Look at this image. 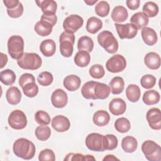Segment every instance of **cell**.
Segmentation results:
<instances>
[{"instance_id":"cell-1","label":"cell","mask_w":161,"mask_h":161,"mask_svg":"<svg viewBox=\"0 0 161 161\" xmlns=\"http://www.w3.org/2000/svg\"><path fill=\"white\" fill-rule=\"evenodd\" d=\"M13 150L16 156L25 160H30L33 158L36 152L34 143L25 138L16 140L13 143Z\"/></svg>"},{"instance_id":"cell-2","label":"cell","mask_w":161,"mask_h":161,"mask_svg":"<svg viewBox=\"0 0 161 161\" xmlns=\"http://www.w3.org/2000/svg\"><path fill=\"white\" fill-rule=\"evenodd\" d=\"M99 44L109 53H114L118 49V42L113 34L109 31H103L97 37Z\"/></svg>"},{"instance_id":"cell-3","label":"cell","mask_w":161,"mask_h":161,"mask_svg":"<svg viewBox=\"0 0 161 161\" xmlns=\"http://www.w3.org/2000/svg\"><path fill=\"white\" fill-rule=\"evenodd\" d=\"M19 67L25 70H36L42 64V58L36 53H24L22 57L17 60Z\"/></svg>"},{"instance_id":"cell-4","label":"cell","mask_w":161,"mask_h":161,"mask_svg":"<svg viewBox=\"0 0 161 161\" xmlns=\"http://www.w3.org/2000/svg\"><path fill=\"white\" fill-rule=\"evenodd\" d=\"M8 51L12 58L17 60L19 59L24 53L23 38L19 35L11 36L8 41Z\"/></svg>"},{"instance_id":"cell-5","label":"cell","mask_w":161,"mask_h":161,"mask_svg":"<svg viewBox=\"0 0 161 161\" xmlns=\"http://www.w3.org/2000/svg\"><path fill=\"white\" fill-rule=\"evenodd\" d=\"M60 52L64 57H70L74 51V44L75 42V36L74 33H70L65 31H63L59 37Z\"/></svg>"},{"instance_id":"cell-6","label":"cell","mask_w":161,"mask_h":161,"mask_svg":"<svg viewBox=\"0 0 161 161\" xmlns=\"http://www.w3.org/2000/svg\"><path fill=\"white\" fill-rule=\"evenodd\" d=\"M142 151L150 161L161 160V148L152 140H146L142 145Z\"/></svg>"},{"instance_id":"cell-7","label":"cell","mask_w":161,"mask_h":161,"mask_svg":"<svg viewBox=\"0 0 161 161\" xmlns=\"http://www.w3.org/2000/svg\"><path fill=\"white\" fill-rule=\"evenodd\" d=\"M8 122L12 128L14 130H22L27 125V118L22 111L16 109L10 113Z\"/></svg>"},{"instance_id":"cell-8","label":"cell","mask_w":161,"mask_h":161,"mask_svg":"<svg viewBox=\"0 0 161 161\" xmlns=\"http://www.w3.org/2000/svg\"><path fill=\"white\" fill-rule=\"evenodd\" d=\"M104 135L97 133L89 134L86 138V145L88 149L94 152H104L105 150L103 143Z\"/></svg>"},{"instance_id":"cell-9","label":"cell","mask_w":161,"mask_h":161,"mask_svg":"<svg viewBox=\"0 0 161 161\" xmlns=\"http://www.w3.org/2000/svg\"><path fill=\"white\" fill-rule=\"evenodd\" d=\"M126 66V61L125 57L120 54H116L109 58L106 64L107 70L112 73H118L123 71Z\"/></svg>"},{"instance_id":"cell-10","label":"cell","mask_w":161,"mask_h":161,"mask_svg":"<svg viewBox=\"0 0 161 161\" xmlns=\"http://www.w3.org/2000/svg\"><path fill=\"white\" fill-rule=\"evenodd\" d=\"M84 23L83 18L77 14H71L67 16L63 22V28L65 31L74 33L82 27Z\"/></svg>"},{"instance_id":"cell-11","label":"cell","mask_w":161,"mask_h":161,"mask_svg":"<svg viewBox=\"0 0 161 161\" xmlns=\"http://www.w3.org/2000/svg\"><path fill=\"white\" fill-rule=\"evenodd\" d=\"M115 28L119 37L121 39L133 38L138 33V29L131 23H115Z\"/></svg>"},{"instance_id":"cell-12","label":"cell","mask_w":161,"mask_h":161,"mask_svg":"<svg viewBox=\"0 0 161 161\" xmlns=\"http://www.w3.org/2000/svg\"><path fill=\"white\" fill-rule=\"evenodd\" d=\"M146 117L152 129L156 130L161 129V113L158 108H153L150 109L147 113Z\"/></svg>"},{"instance_id":"cell-13","label":"cell","mask_w":161,"mask_h":161,"mask_svg":"<svg viewBox=\"0 0 161 161\" xmlns=\"http://www.w3.org/2000/svg\"><path fill=\"white\" fill-rule=\"evenodd\" d=\"M51 101L54 107L62 108L67 104V94L63 89H57L53 92L51 96Z\"/></svg>"},{"instance_id":"cell-14","label":"cell","mask_w":161,"mask_h":161,"mask_svg":"<svg viewBox=\"0 0 161 161\" xmlns=\"http://www.w3.org/2000/svg\"><path fill=\"white\" fill-rule=\"evenodd\" d=\"M70 126L69 119L63 115L55 116L52 120V126L57 132H65Z\"/></svg>"},{"instance_id":"cell-15","label":"cell","mask_w":161,"mask_h":161,"mask_svg":"<svg viewBox=\"0 0 161 161\" xmlns=\"http://www.w3.org/2000/svg\"><path fill=\"white\" fill-rule=\"evenodd\" d=\"M126 109L125 101L121 98H114L109 104V109L110 112L116 116L123 114Z\"/></svg>"},{"instance_id":"cell-16","label":"cell","mask_w":161,"mask_h":161,"mask_svg":"<svg viewBox=\"0 0 161 161\" xmlns=\"http://www.w3.org/2000/svg\"><path fill=\"white\" fill-rule=\"evenodd\" d=\"M144 63L150 69L157 70L160 67V55L153 52H148L144 57Z\"/></svg>"},{"instance_id":"cell-17","label":"cell","mask_w":161,"mask_h":161,"mask_svg":"<svg viewBox=\"0 0 161 161\" xmlns=\"http://www.w3.org/2000/svg\"><path fill=\"white\" fill-rule=\"evenodd\" d=\"M142 37L144 43L149 46L155 45L158 40L155 31L150 27H143L142 30Z\"/></svg>"},{"instance_id":"cell-18","label":"cell","mask_w":161,"mask_h":161,"mask_svg":"<svg viewBox=\"0 0 161 161\" xmlns=\"http://www.w3.org/2000/svg\"><path fill=\"white\" fill-rule=\"evenodd\" d=\"M81 80L79 77L76 75H69L64 79L63 84L64 87L69 91L77 90L80 86Z\"/></svg>"},{"instance_id":"cell-19","label":"cell","mask_w":161,"mask_h":161,"mask_svg":"<svg viewBox=\"0 0 161 161\" xmlns=\"http://www.w3.org/2000/svg\"><path fill=\"white\" fill-rule=\"evenodd\" d=\"M6 97L9 104L11 105H16L20 102L21 99V91L17 87L11 86L7 90Z\"/></svg>"},{"instance_id":"cell-20","label":"cell","mask_w":161,"mask_h":161,"mask_svg":"<svg viewBox=\"0 0 161 161\" xmlns=\"http://www.w3.org/2000/svg\"><path fill=\"white\" fill-rule=\"evenodd\" d=\"M128 16L127 9L123 6H117L114 7L111 12V18L116 23L124 22Z\"/></svg>"},{"instance_id":"cell-21","label":"cell","mask_w":161,"mask_h":161,"mask_svg":"<svg viewBox=\"0 0 161 161\" xmlns=\"http://www.w3.org/2000/svg\"><path fill=\"white\" fill-rule=\"evenodd\" d=\"M40 50L44 56L51 57L55 52L56 44L52 39L45 40L40 43Z\"/></svg>"},{"instance_id":"cell-22","label":"cell","mask_w":161,"mask_h":161,"mask_svg":"<svg viewBox=\"0 0 161 161\" xmlns=\"http://www.w3.org/2000/svg\"><path fill=\"white\" fill-rule=\"evenodd\" d=\"M148 21V18L142 12L135 13L130 19V23L133 25L138 30L147 26Z\"/></svg>"},{"instance_id":"cell-23","label":"cell","mask_w":161,"mask_h":161,"mask_svg":"<svg viewBox=\"0 0 161 161\" xmlns=\"http://www.w3.org/2000/svg\"><path fill=\"white\" fill-rule=\"evenodd\" d=\"M110 120L109 113L104 110H98L94 113L92 118L93 123L98 126H104L108 124Z\"/></svg>"},{"instance_id":"cell-24","label":"cell","mask_w":161,"mask_h":161,"mask_svg":"<svg viewBox=\"0 0 161 161\" xmlns=\"http://www.w3.org/2000/svg\"><path fill=\"white\" fill-rule=\"evenodd\" d=\"M36 3L41 8L43 13L55 14V12L57 8V4L55 1H53V0L36 1Z\"/></svg>"},{"instance_id":"cell-25","label":"cell","mask_w":161,"mask_h":161,"mask_svg":"<svg viewBox=\"0 0 161 161\" xmlns=\"http://www.w3.org/2000/svg\"><path fill=\"white\" fill-rule=\"evenodd\" d=\"M138 147L136 139L131 136H126L122 139L121 147L123 150L127 153L134 152Z\"/></svg>"},{"instance_id":"cell-26","label":"cell","mask_w":161,"mask_h":161,"mask_svg":"<svg viewBox=\"0 0 161 161\" xmlns=\"http://www.w3.org/2000/svg\"><path fill=\"white\" fill-rule=\"evenodd\" d=\"M94 91L96 99H104L109 96L111 89L109 86H108L106 84L97 82L94 87Z\"/></svg>"},{"instance_id":"cell-27","label":"cell","mask_w":161,"mask_h":161,"mask_svg":"<svg viewBox=\"0 0 161 161\" xmlns=\"http://www.w3.org/2000/svg\"><path fill=\"white\" fill-rule=\"evenodd\" d=\"M52 28L53 26L50 24L41 19L38 21L34 26V30L36 33L42 36L49 35L52 31Z\"/></svg>"},{"instance_id":"cell-28","label":"cell","mask_w":161,"mask_h":161,"mask_svg":"<svg viewBox=\"0 0 161 161\" xmlns=\"http://www.w3.org/2000/svg\"><path fill=\"white\" fill-rule=\"evenodd\" d=\"M97 82L91 80L86 82L81 88V94L82 96L87 99L95 100L96 97L94 95V87Z\"/></svg>"},{"instance_id":"cell-29","label":"cell","mask_w":161,"mask_h":161,"mask_svg":"<svg viewBox=\"0 0 161 161\" xmlns=\"http://www.w3.org/2000/svg\"><path fill=\"white\" fill-rule=\"evenodd\" d=\"M91 56L89 52L84 50L79 51L76 53L74 60L75 65L80 67H85L90 62Z\"/></svg>"},{"instance_id":"cell-30","label":"cell","mask_w":161,"mask_h":161,"mask_svg":"<svg viewBox=\"0 0 161 161\" xmlns=\"http://www.w3.org/2000/svg\"><path fill=\"white\" fill-rule=\"evenodd\" d=\"M111 92L113 94H119L123 92L125 87V82L121 77L116 76L112 79L109 84Z\"/></svg>"},{"instance_id":"cell-31","label":"cell","mask_w":161,"mask_h":161,"mask_svg":"<svg viewBox=\"0 0 161 161\" xmlns=\"http://www.w3.org/2000/svg\"><path fill=\"white\" fill-rule=\"evenodd\" d=\"M160 94L155 90L152 89L147 91L143 95V101L147 105H153L160 101Z\"/></svg>"},{"instance_id":"cell-32","label":"cell","mask_w":161,"mask_h":161,"mask_svg":"<svg viewBox=\"0 0 161 161\" xmlns=\"http://www.w3.org/2000/svg\"><path fill=\"white\" fill-rule=\"evenodd\" d=\"M103 27L102 21L95 16L90 17L86 23V30L92 34L97 33Z\"/></svg>"},{"instance_id":"cell-33","label":"cell","mask_w":161,"mask_h":161,"mask_svg":"<svg viewBox=\"0 0 161 161\" xmlns=\"http://www.w3.org/2000/svg\"><path fill=\"white\" fill-rule=\"evenodd\" d=\"M141 95L140 87L136 84H130L126 89V96L128 99L132 102H137Z\"/></svg>"},{"instance_id":"cell-34","label":"cell","mask_w":161,"mask_h":161,"mask_svg":"<svg viewBox=\"0 0 161 161\" xmlns=\"http://www.w3.org/2000/svg\"><path fill=\"white\" fill-rule=\"evenodd\" d=\"M94 48V42L92 39L87 36H81L77 42V48L79 51L84 50L87 52H91Z\"/></svg>"},{"instance_id":"cell-35","label":"cell","mask_w":161,"mask_h":161,"mask_svg":"<svg viewBox=\"0 0 161 161\" xmlns=\"http://www.w3.org/2000/svg\"><path fill=\"white\" fill-rule=\"evenodd\" d=\"M16 80L15 73L10 69H5L0 73V80L6 86H11Z\"/></svg>"},{"instance_id":"cell-36","label":"cell","mask_w":161,"mask_h":161,"mask_svg":"<svg viewBox=\"0 0 161 161\" xmlns=\"http://www.w3.org/2000/svg\"><path fill=\"white\" fill-rule=\"evenodd\" d=\"M143 12L148 18L155 17L158 13V6L152 1L147 2L143 6Z\"/></svg>"},{"instance_id":"cell-37","label":"cell","mask_w":161,"mask_h":161,"mask_svg":"<svg viewBox=\"0 0 161 161\" xmlns=\"http://www.w3.org/2000/svg\"><path fill=\"white\" fill-rule=\"evenodd\" d=\"M114 128L119 133H126L131 128V124L130 121L124 117L117 119L114 122Z\"/></svg>"},{"instance_id":"cell-38","label":"cell","mask_w":161,"mask_h":161,"mask_svg":"<svg viewBox=\"0 0 161 161\" xmlns=\"http://www.w3.org/2000/svg\"><path fill=\"white\" fill-rule=\"evenodd\" d=\"M35 133L37 139L40 141H46L50 136L51 130L47 125H41L36 127Z\"/></svg>"},{"instance_id":"cell-39","label":"cell","mask_w":161,"mask_h":161,"mask_svg":"<svg viewBox=\"0 0 161 161\" xmlns=\"http://www.w3.org/2000/svg\"><path fill=\"white\" fill-rule=\"evenodd\" d=\"M104 147L105 150H113L115 149L118 146V138L112 134H108L103 136Z\"/></svg>"},{"instance_id":"cell-40","label":"cell","mask_w":161,"mask_h":161,"mask_svg":"<svg viewBox=\"0 0 161 161\" xmlns=\"http://www.w3.org/2000/svg\"><path fill=\"white\" fill-rule=\"evenodd\" d=\"M110 7L108 2L101 1L97 3L95 6V12L97 15L101 17L106 16L109 13Z\"/></svg>"},{"instance_id":"cell-41","label":"cell","mask_w":161,"mask_h":161,"mask_svg":"<svg viewBox=\"0 0 161 161\" xmlns=\"http://www.w3.org/2000/svg\"><path fill=\"white\" fill-rule=\"evenodd\" d=\"M96 158L91 155H82L81 153H68L64 158V160L68 161H88V160H95Z\"/></svg>"},{"instance_id":"cell-42","label":"cell","mask_w":161,"mask_h":161,"mask_svg":"<svg viewBox=\"0 0 161 161\" xmlns=\"http://www.w3.org/2000/svg\"><path fill=\"white\" fill-rule=\"evenodd\" d=\"M37 80L39 84H40L41 86H48L52 83L53 80V77L50 72L48 71H45L41 72L38 75Z\"/></svg>"},{"instance_id":"cell-43","label":"cell","mask_w":161,"mask_h":161,"mask_svg":"<svg viewBox=\"0 0 161 161\" xmlns=\"http://www.w3.org/2000/svg\"><path fill=\"white\" fill-rule=\"evenodd\" d=\"M35 119L36 123L40 125H48L51 121L49 114L42 110L36 111L35 115Z\"/></svg>"},{"instance_id":"cell-44","label":"cell","mask_w":161,"mask_h":161,"mask_svg":"<svg viewBox=\"0 0 161 161\" xmlns=\"http://www.w3.org/2000/svg\"><path fill=\"white\" fill-rule=\"evenodd\" d=\"M89 73L90 75L94 79H101L104 75L105 71L101 65L94 64L90 67Z\"/></svg>"},{"instance_id":"cell-45","label":"cell","mask_w":161,"mask_h":161,"mask_svg":"<svg viewBox=\"0 0 161 161\" xmlns=\"http://www.w3.org/2000/svg\"><path fill=\"white\" fill-rule=\"evenodd\" d=\"M23 93L28 97L36 96L38 92V87L35 82H31L25 85L23 88Z\"/></svg>"},{"instance_id":"cell-46","label":"cell","mask_w":161,"mask_h":161,"mask_svg":"<svg viewBox=\"0 0 161 161\" xmlns=\"http://www.w3.org/2000/svg\"><path fill=\"white\" fill-rule=\"evenodd\" d=\"M140 84L143 88L151 89L156 84V78L151 74L144 75L141 78Z\"/></svg>"},{"instance_id":"cell-47","label":"cell","mask_w":161,"mask_h":161,"mask_svg":"<svg viewBox=\"0 0 161 161\" xmlns=\"http://www.w3.org/2000/svg\"><path fill=\"white\" fill-rule=\"evenodd\" d=\"M38 159L40 161H54L55 160V153L51 149H44L40 152Z\"/></svg>"},{"instance_id":"cell-48","label":"cell","mask_w":161,"mask_h":161,"mask_svg":"<svg viewBox=\"0 0 161 161\" xmlns=\"http://www.w3.org/2000/svg\"><path fill=\"white\" fill-rule=\"evenodd\" d=\"M7 13L9 16L13 18H17L20 17L23 13V4L19 2L18 5L13 9H7Z\"/></svg>"},{"instance_id":"cell-49","label":"cell","mask_w":161,"mask_h":161,"mask_svg":"<svg viewBox=\"0 0 161 161\" xmlns=\"http://www.w3.org/2000/svg\"><path fill=\"white\" fill-rule=\"evenodd\" d=\"M31 82H35V79L32 74L29 73L22 74L19 79V84L21 88H23L25 85Z\"/></svg>"},{"instance_id":"cell-50","label":"cell","mask_w":161,"mask_h":161,"mask_svg":"<svg viewBox=\"0 0 161 161\" xmlns=\"http://www.w3.org/2000/svg\"><path fill=\"white\" fill-rule=\"evenodd\" d=\"M41 20H43L49 24H50L52 26H55L57 21V17L55 14L51 13V14H44L41 16Z\"/></svg>"},{"instance_id":"cell-51","label":"cell","mask_w":161,"mask_h":161,"mask_svg":"<svg viewBox=\"0 0 161 161\" xmlns=\"http://www.w3.org/2000/svg\"><path fill=\"white\" fill-rule=\"evenodd\" d=\"M140 3L139 0H127L126 1L128 8L131 10L138 9L140 6Z\"/></svg>"},{"instance_id":"cell-52","label":"cell","mask_w":161,"mask_h":161,"mask_svg":"<svg viewBox=\"0 0 161 161\" xmlns=\"http://www.w3.org/2000/svg\"><path fill=\"white\" fill-rule=\"evenodd\" d=\"M19 1L18 0H4L3 3L7 9H13L17 6Z\"/></svg>"},{"instance_id":"cell-53","label":"cell","mask_w":161,"mask_h":161,"mask_svg":"<svg viewBox=\"0 0 161 161\" xmlns=\"http://www.w3.org/2000/svg\"><path fill=\"white\" fill-rule=\"evenodd\" d=\"M0 55H1V66H0V68L2 69L7 64L8 57L6 54H4L2 52L0 53Z\"/></svg>"},{"instance_id":"cell-54","label":"cell","mask_w":161,"mask_h":161,"mask_svg":"<svg viewBox=\"0 0 161 161\" xmlns=\"http://www.w3.org/2000/svg\"><path fill=\"white\" fill-rule=\"evenodd\" d=\"M103 161H105V160H108V161L111 160V161H112V160H119V159L118 158H116L113 155H107L103 158Z\"/></svg>"},{"instance_id":"cell-55","label":"cell","mask_w":161,"mask_h":161,"mask_svg":"<svg viewBox=\"0 0 161 161\" xmlns=\"http://www.w3.org/2000/svg\"><path fill=\"white\" fill-rule=\"evenodd\" d=\"M97 1V0H84V3L89 6L94 5Z\"/></svg>"}]
</instances>
